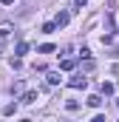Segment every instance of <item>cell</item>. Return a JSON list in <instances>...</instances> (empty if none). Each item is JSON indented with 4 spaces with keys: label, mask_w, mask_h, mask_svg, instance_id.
Returning <instances> with one entry per match:
<instances>
[{
    "label": "cell",
    "mask_w": 119,
    "mask_h": 122,
    "mask_svg": "<svg viewBox=\"0 0 119 122\" xmlns=\"http://www.w3.org/2000/svg\"><path fill=\"white\" fill-rule=\"evenodd\" d=\"M68 85H71V88H85V85H88V77H82V74H74V77L68 80Z\"/></svg>",
    "instance_id": "1"
},
{
    "label": "cell",
    "mask_w": 119,
    "mask_h": 122,
    "mask_svg": "<svg viewBox=\"0 0 119 122\" xmlns=\"http://www.w3.org/2000/svg\"><path fill=\"white\" fill-rule=\"evenodd\" d=\"M68 20H71V14H68V11H60L57 17H54V23H57V26H65Z\"/></svg>",
    "instance_id": "2"
},
{
    "label": "cell",
    "mask_w": 119,
    "mask_h": 122,
    "mask_svg": "<svg viewBox=\"0 0 119 122\" xmlns=\"http://www.w3.org/2000/svg\"><path fill=\"white\" fill-rule=\"evenodd\" d=\"M88 105H91V108H99V105H102V97H99V94H91V97H88Z\"/></svg>",
    "instance_id": "3"
},
{
    "label": "cell",
    "mask_w": 119,
    "mask_h": 122,
    "mask_svg": "<svg viewBox=\"0 0 119 122\" xmlns=\"http://www.w3.org/2000/svg\"><path fill=\"white\" fill-rule=\"evenodd\" d=\"M74 65H77V62H74V60H68V57L60 62V68H62V71H74Z\"/></svg>",
    "instance_id": "4"
},
{
    "label": "cell",
    "mask_w": 119,
    "mask_h": 122,
    "mask_svg": "<svg viewBox=\"0 0 119 122\" xmlns=\"http://www.w3.org/2000/svg\"><path fill=\"white\" fill-rule=\"evenodd\" d=\"M45 80H48V85H57V82H60V74H57V71H48Z\"/></svg>",
    "instance_id": "5"
},
{
    "label": "cell",
    "mask_w": 119,
    "mask_h": 122,
    "mask_svg": "<svg viewBox=\"0 0 119 122\" xmlns=\"http://www.w3.org/2000/svg\"><path fill=\"white\" fill-rule=\"evenodd\" d=\"M34 99H37V94H34V91H29V94H23V105H31Z\"/></svg>",
    "instance_id": "6"
},
{
    "label": "cell",
    "mask_w": 119,
    "mask_h": 122,
    "mask_svg": "<svg viewBox=\"0 0 119 122\" xmlns=\"http://www.w3.org/2000/svg\"><path fill=\"white\" fill-rule=\"evenodd\" d=\"M102 94L111 97V94H114V82H102Z\"/></svg>",
    "instance_id": "7"
},
{
    "label": "cell",
    "mask_w": 119,
    "mask_h": 122,
    "mask_svg": "<svg viewBox=\"0 0 119 122\" xmlns=\"http://www.w3.org/2000/svg\"><path fill=\"white\" fill-rule=\"evenodd\" d=\"M60 29V26H57V23H54V20H51V23H45V26H43V31H45V34H51V31H57Z\"/></svg>",
    "instance_id": "8"
},
{
    "label": "cell",
    "mask_w": 119,
    "mask_h": 122,
    "mask_svg": "<svg viewBox=\"0 0 119 122\" xmlns=\"http://www.w3.org/2000/svg\"><path fill=\"white\" fill-rule=\"evenodd\" d=\"M29 51V43H17V54H26Z\"/></svg>",
    "instance_id": "9"
},
{
    "label": "cell",
    "mask_w": 119,
    "mask_h": 122,
    "mask_svg": "<svg viewBox=\"0 0 119 122\" xmlns=\"http://www.w3.org/2000/svg\"><path fill=\"white\" fill-rule=\"evenodd\" d=\"M40 51H43V54H51V51H54V46H51V43H45V46H40Z\"/></svg>",
    "instance_id": "10"
},
{
    "label": "cell",
    "mask_w": 119,
    "mask_h": 122,
    "mask_svg": "<svg viewBox=\"0 0 119 122\" xmlns=\"http://www.w3.org/2000/svg\"><path fill=\"white\" fill-rule=\"evenodd\" d=\"M9 31H11V26H0V37H9Z\"/></svg>",
    "instance_id": "11"
},
{
    "label": "cell",
    "mask_w": 119,
    "mask_h": 122,
    "mask_svg": "<svg viewBox=\"0 0 119 122\" xmlns=\"http://www.w3.org/2000/svg\"><path fill=\"white\" fill-rule=\"evenodd\" d=\"M85 3H88V0H74V9H77V11H79V9H82V6H85Z\"/></svg>",
    "instance_id": "12"
},
{
    "label": "cell",
    "mask_w": 119,
    "mask_h": 122,
    "mask_svg": "<svg viewBox=\"0 0 119 122\" xmlns=\"http://www.w3.org/2000/svg\"><path fill=\"white\" fill-rule=\"evenodd\" d=\"M0 3H3V6H11V3H14V0H0Z\"/></svg>",
    "instance_id": "13"
},
{
    "label": "cell",
    "mask_w": 119,
    "mask_h": 122,
    "mask_svg": "<svg viewBox=\"0 0 119 122\" xmlns=\"http://www.w3.org/2000/svg\"><path fill=\"white\" fill-rule=\"evenodd\" d=\"M116 105H119V99H116Z\"/></svg>",
    "instance_id": "14"
},
{
    "label": "cell",
    "mask_w": 119,
    "mask_h": 122,
    "mask_svg": "<svg viewBox=\"0 0 119 122\" xmlns=\"http://www.w3.org/2000/svg\"><path fill=\"white\" fill-rule=\"evenodd\" d=\"M116 34H119V29H116Z\"/></svg>",
    "instance_id": "15"
}]
</instances>
